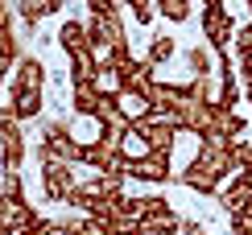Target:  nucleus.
<instances>
[{"label": "nucleus", "instance_id": "obj_1", "mask_svg": "<svg viewBox=\"0 0 252 235\" xmlns=\"http://www.w3.org/2000/svg\"><path fill=\"white\" fill-rule=\"evenodd\" d=\"M79 136L70 132L66 120H50L41 128V141H37V161H66V165H79Z\"/></svg>", "mask_w": 252, "mask_h": 235}, {"label": "nucleus", "instance_id": "obj_2", "mask_svg": "<svg viewBox=\"0 0 252 235\" xmlns=\"http://www.w3.org/2000/svg\"><path fill=\"white\" fill-rule=\"evenodd\" d=\"M236 37V17L227 13V4H203V46L211 54H223Z\"/></svg>", "mask_w": 252, "mask_h": 235}, {"label": "nucleus", "instance_id": "obj_3", "mask_svg": "<svg viewBox=\"0 0 252 235\" xmlns=\"http://www.w3.org/2000/svg\"><path fill=\"white\" fill-rule=\"evenodd\" d=\"M223 177H227V169L215 161V157H207V153H194L190 157V165L182 169V186H190L194 194H219V186H223Z\"/></svg>", "mask_w": 252, "mask_h": 235}, {"label": "nucleus", "instance_id": "obj_4", "mask_svg": "<svg viewBox=\"0 0 252 235\" xmlns=\"http://www.w3.org/2000/svg\"><path fill=\"white\" fill-rule=\"evenodd\" d=\"M87 41L95 54H108L116 46H128V33H124V21L120 13H91L87 21Z\"/></svg>", "mask_w": 252, "mask_h": 235}, {"label": "nucleus", "instance_id": "obj_5", "mask_svg": "<svg viewBox=\"0 0 252 235\" xmlns=\"http://www.w3.org/2000/svg\"><path fill=\"white\" fill-rule=\"evenodd\" d=\"M25 132H21L17 120H8V116H0V174H21V165H25Z\"/></svg>", "mask_w": 252, "mask_h": 235}, {"label": "nucleus", "instance_id": "obj_6", "mask_svg": "<svg viewBox=\"0 0 252 235\" xmlns=\"http://www.w3.org/2000/svg\"><path fill=\"white\" fill-rule=\"evenodd\" d=\"M170 157L174 153H149V157H141V161H132V165H120V169H124V177L149 181V186H165V181L174 177V161Z\"/></svg>", "mask_w": 252, "mask_h": 235}, {"label": "nucleus", "instance_id": "obj_7", "mask_svg": "<svg viewBox=\"0 0 252 235\" xmlns=\"http://www.w3.org/2000/svg\"><path fill=\"white\" fill-rule=\"evenodd\" d=\"M75 165L66 161H41V194L50 202H66V194L75 190Z\"/></svg>", "mask_w": 252, "mask_h": 235}, {"label": "nucleus", "instance_id": "obj_8", "mask_svg": "<svg viewBox=\"0 0 252 235\" xmlns=\"http://www.w3.org/2000/svg\"><path fill=\"white\" fill-rule=\"evenodd\" d=\"M41 215L33 206H29L25 198H8V194H0V235H21L25 227H33Z\"/></svg>", "mask_w": 252, "mask_h": 235}, {"label": "nucleus", "instance_id": "obj_9", "mask_svg": "<svg viewBox=\"0 0 252 235\" xmlns=\"http://www.w3.org/2000/svg\"><path fill=\"white\" fill-rule=\"evenodd\" d=\"M41 87H46V66H41V58L21 54L17 66H13V91H33V95H41Z\"/></svg>", "mask_w": 252, "mask_h": 235}, {"label": "nucleus", "instance_id": "obj_10", "mask_svg": "<svg viewBox=\"0 0 252 235\" xmlns=\"http://www.w3.org/2000/svg\"><path fill=\"white\" fill-rule=\"evenodd\" d=\"M178 227H182V219L174 215V206H161V210L141 215V223H136V235H178Z\"/></svg>", "mask_w": 252, "mask_h": 235}, {"label": "nucleus", "instance_id": "obj_11", "mask_svg": "<svg viewBox=\"0 0 252 235\" xmlns=\"http://www.w3.org/2000/svg\"><path fill=\"white\" fill-rule=\"evenodd\" d=\"M141 157H149V141H145L141 124H128L120 132V165H132V161H141Z\"/></svg>", "mask_w": 252, "mask_h": 235}, {"label": "nucleus", "instance_id": "obj_12", "mask_svg": "<svg viewBox=\"0 0 252 235\" xmlns=\"http://www.w3.org/2000/svg\"><path fill=\"white\" fill-rule=\"evenodd\" d=\"M112 103H116V112H120L128 124H141L145 116L153 112V103L145 99V95H136V91H116V95H112Z\"/></svg>", "mask_w": 252, "mask_h": 235}, {"label": "nucleus", "instance_id": "obj_13", "mask_svg": "<svg viewBox=\"0 0 252 235\" xmlns=\"http://www.w3.org/2000/svg\"><path fill=\"white\" fill-rule=\"evenodd\" d=\"M58 46L66 50V58L70 54H83V50H91V41H87V25L83 21H62V29H58Z\"/></svg>", "mask_w": 252, "mask_h": 235}, {"label": "nucleus", "instance_id": "obj_14", "mask_svg": "<svg viewBox=\"0 0 252 235\" xmlns=\"http://www.w3.org/2000/svg\"><path fill=\"white\" fill-rule=\"evenodd\" d=\"M95 74H99V54H95V50L70 54V87H79V83H95Z\"/></svg>", "mask_w": 252, "mask_h": 235}, {"label": "nucleus", "instance_id": "obj_15", "mask_svg": "<svg viewBox=\"0 0 252 235\" xmlns=\"http://www.w3.org/2000/svg\"><path fill=\"white\" fill-rule=\"evenodd\" d=\"M99 87L95 83H79V87H70V112L75 116H95L99 112Z\"/></svg>", "mask_w": 252, "mask_h": 235}, {"label": "nucleus", "instance_id": "obj_16", "mask_svg": "<svg viewBox=\"0 0 252 235\" xmlns=\"http://www.w3.org/2000/svg\"><path fill=\"white\" fill-rule=\"evenodd\" d=\"M182 91H186V99L190 103H219V83H215V74H207V79H190V83H182Z\"/></svg>", "mask_w": 252, "mask_h": 235}, {"label": "nucleus", "instance_id": "obj_17", "mask_svg": "<svg viewBox=\"0 0 252 235\" xmlns=\"http://www.w3.org/2000/svg\"><path fill=\"white\" fill-rule=\"evenodd\" d=\"M99 198H103V194H99L95 181H83V186H75V190L66 194V206H70V210H79V215H87V210L95 206Z\"/></svg>", "mask_w": 252, "mask_h": 235}, {"label": "nucleus", "instance_id": "obj_18", "mask_svg": "<svg viewBox=\"0 0 252 235\" xmlns=\"http://www.w3.org/2000/svg\"><path fill=\"white\" fill-rule=\"evenodd\" d=\"M186 62H190V79H207V74H215V54L203 46V41H198V46H190Z\"/></svg>", "mask_w": 252, "mask_h": 235}, {"label": "nucleus", "instance_id": "obj_19", "mask_svg": "<svg viewBox=\"0 0 252 235\" xmlns=\"http://www.w3.org/2000/svg\"><path fill=\"white\" fill-rule=\"evenodd\" d=\"M174 54H178V41H174L170 33H157V37L149 41V58H145V62H149V66H165Z\"/></svg>", "mask_w": 252, "mask_h": 235}, {"label": "nucleus", "instance_id": "obj_20", "mask_svg": "<svg viewBox=\"0 0 252 235\" xmlns=\"http://www.w3.org/2000/svg\"><path fill=\"white\" fill-rule=\"evenodd\" d=\"M91 181L99 186V194H103V198H112V194H124V181H128V177H124V169L116 165V169H99Z\"/></svg>", "mask_w": 252, "mask_h": 235}, {"label": "nucleus", "instance_id": "obj_21", "mask_svg": "<svg viewBox=\"0 0 252 235\" xmlns=\"http://www.w3.org/2000/svg\"><path fill=\"white\" fill-rule=\"evenodd\" d=\"M215 198H219V206H223L227 215H240V206L248 202V190H240V186H236V177H232L227 186H219V194H215Z\"/></svg>", "mask_w": 252, "mask_h": 235}, {"label": "nucleus", "instance_id": "obj_22", "mask_svg": "<svg viewBox=\"0 0 252 235\" xmlns=\"http://www.w3.org/2000/svg\"><path fill=\"white\" fill-rule=\"evenodd\" d=\"M153 13H161L165 21L182 25V21H190V0H153Z\"/></svg>", "mask_w": 252, "mask_h": 235}, {"label": "nucleus", "instance_id": "obj_23", "mask_svg": "<svg viewBox=\"0 0 252 235\" xmlns=\"http://www.w3.org/2000/svg\"><path fill=\"white\" fill-rule=\"evenodd\" d=\"M21 58V37L13 29H0V62H8V66H17Z\"/></svg>", "mask_w": 252, "mask_h": 235}, {"label": "nucleus", "instance_id": "obj_24", "mask_svg": "<svg viewBox=\"0 0 252 235\" xmlns=\"http://www.w3.org/2000/svg\"><path fill=\"white\" fill-rule=\"evenodd\" d=\"M232 41H236V58H248V54H252V21L236 29V37H232Z\"/></svg>", "mask_w": 252, "mask_h": 235}, {"label": "nucleus", "instance_id": "obj_25", "mask_svg": "<svg viewBox=\"0 0 252 235\" xmlns=\"http://www.w3.org/2000/svg\"><path fill=\"white\" fill-rule=\"evenodd\" d=\"M0 194H8V198H25L21 174H0Z\"/></svg>", "mask_w": 252, "mask_h": 235}, {"label": "nucleus", "instance_id": "obj_26", "mask_svg": "<svg viewBox=\"0 0 252 235\" xmlns=\"http://www.w3.org/2000/svg\"><path fill=\"white\" fill-rule=\"evenodd\" d=\"M132 17H136V25H149L153 21V0H132Z\"/></svg>", "mask_w": 252, "mask_h": 235}, {"label": "nucleus", "instance_id": "obj_27", "mask_svg": "<svg viewBox=\"0 0 252 235\" xmlns=\"http://www.w3.org/2000/svg\"><path fill=\"white\" fill-rule=\"evenodd\" d=\"M236 186H240V190H248V194H252V169H240V174H236Z\"/></svg>", "mask_w": 252, "mask_h": 235}, {"label": "nucleus", "instance_id": "obj_28", "mask_svg": "<svg viewBox=\"0 0 252 235\" xmlns=\"http://www.w3.org/2000/svg\"><path fill=\"white\" fill-rule=\"evenodd\" d=\"M232 219V215H227ZM232 235H252V223H244V219H232Z\"/></svg>", "mask_w": 252, "mask_h": 235}, {"label": "nucleus", "instance_id": "obj_29", "mask_svg": "<svg viewBox=\"0 0 252 235\" xmlns=\"http://www.w3.org/2000/svg\"><path fill=\"white\" fill-rule=\"evenodd\" d=\"M0 29H13V13H8L4 0H0Z\"/></svg>", "mask_w": 252, "mask_h": 235}, {"label": "nucleus", "instance_id": "obj_30", "mask_svg": "<svg viewBox=\"0 0 252 235\" xmlns=\"http://www.w3.org/2000/svg\"><path fill=\"white\" fill-rule=\"evenodd\" d=\"M240 74H244V79H252V54H248V58H240Z\"/></svg>", "mask_w": 252, "mask_h": 235}, {"label": "nucleus", "instance_id": "obj_31", "mask_svg": "<svg viewBox=\"0 0 252 235\" xmlns=\"http://www.w3.org/2000/svg\"><path fill=\"white\" fill-rule=\"evenodd\" d=\"M244 99L252 103V79H244Z\"/></svg>", "mask_w": 252, "mask_h": 235}, {"label": "nucleus", "instance_id": "obj_32", "mask_svg": "<svg viewBox=\"0 0 252 235\" xmlns=\"http://www.w3.org/2000/svg\"><path fill=\"white\" fill-rule=\"evenodd\" d=\"M4 70H13V66H8V62H0V83H4Z\"/></svg>", "mask_w": 252, "mask_h": 235}, {"label": "nucleus", "instance_id": "obj_33", "mask_svg": "<svg viewBox=\"0 0 252 235\" xmlns=\"http://www.w3.org/2000/svg\"><path fill=\"white\" fill-rule=\"evenodd\" d=\"M244 8H248V13H252V0H244Z\"/></svg>", "mask_w": 252, "mask_h": 235}, {"label": "nucleus", "instance_id": "obj_34", "mask_svg": "<svg viewBox=\"0 0 252 235\" xmlns=\"http://www.w3.org/2000/svg\"><path fill=\"white\" fill-rule=\"evenodd\" d=\"M203 4H219V0H203Z\"/></svg>", "mask_w": 252, "mask_h": 235}, {"label": "nucleus", "instance_id": "obj_35", "mask_svg": "<svg viewBox=\"0 0 252 235\" xmlns=\"http://www.w3.org/2000/svg\"><path fill=\"white\" fill-rule=\"evenodd\" d=\"M124 4H132V0H124Z\"/></svg>", "mask_w": 252, "mask_h": 235}, {"label": "nucleus", "instance_id": "obj_36", "mask_svg": "<svg viewBox=\"0 0 252 235\" xmlns=\"http://www.w3.org/2000/svg\"><path fill=\"white\" fill-rule=\"evenodd\" d=\"M198 235H207V231H198Z\"/></svg>", "mask_w": 252, "mask_h": 235}]
</instances>
